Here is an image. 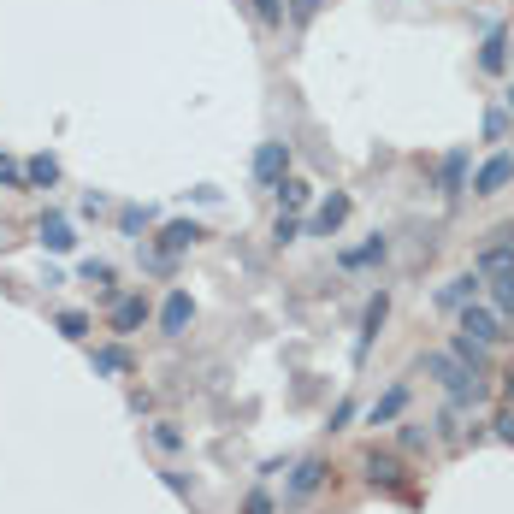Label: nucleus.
I'll return each instance as SVG.
<instances>
[{"label": "nucleus", "mask_w": 514, "mask_h": 514, "mask_svg": "<svg viewBox=\"0 0 514 514\" xmlns=\"http://www.w3.org/2000/svg\"><path fill=\"white\" fill-rule=\"evenodd\" d=\"M325 485V461L320 455H302V461H290V479H284V509H302V503H314Z\"/></svg>", "instance_id": "nucleus-1"}, {"label": "nucleus", "mask_w": 514, "mask_h": 514, "mask_svg": "<svg viewBox=\"0 0 514 514\" xmlns=\"http://www.w3.org/2000/svg\"><path fill=\"white\" fill-rule=\"evenodd\" d=\"M467 178H473V148H450L438 160V172H432V190L444 201H455V195H467Z\"/></svg>", "instance_id": "nucleus-2"}, {"label": "nucleus", "mask_w": 514, "mask_h": 514, "mask_svg": "<svg viewBox=\"0 0 514 514\" xmlns=\"http://www.w3.org/2000/svg\"><path fill=\"white\" fill-rule=\"evenodd\" d=\"M455 320H461V337H473V343H485V349L509 337V331H503V320H497L485 302H467V308H455Z\"/></svg>", "instance_id": "nucleus-3"}, {"label": "nucleus", "mask_w": 514, "mask_h": 514, "mask_svg": "<svg viewBox=\"0 0 514 514\" xmlns=\"http://www.w3.org/2000/svg\"><path fill=\"white\" fill-rule=\"evenodd\" d=\"M154 320V308H148V296L136 290V296H113V314H107V325H113V337L125 343V337H136L142 325Z\"/></svg>", "instance_id": "nucleus-4"}, {"label": "nucleus", "mask_w": 514, "mask_h": 514, "mask_svg": "<svg viewBox=\"0 0 514 514\" xmlns=\"http://www.w3.org/2000/svg\"><path fill=\"white\" fill-rule=\"evenodd\" d=\"M385 320H390V290H379V296H367V308H361V331H355V361H367V355H373V343H379Z\"/></svg>", "instance_id": "nucleus-5"}, {"label": "nucleus", "mask_w": 514, "mask_h": 514, "mask_svg": "<svg viewBox=\"0 0 514 514\" xmlns=\"http://www.w3.org/2000/svg\"><path fill=\"white\" fill-rule=\"evenodd\" d=\"M290 178V142H260L255 148V184L260 190H278Z\"/></svg>", "instance_id": "nucleus-6"}, {"label": "nucleus", "mask_w": 514, "mask_h": 514, "mask_svg": "<svg viewBox=\"0 0 514 514\" xmlns=\"http://www.w3.org/2000/svg\"><path fill=\"white\" fill-rule=\"evenodd\" d=\"M509 184H514V154H491V160L467 178V190L473 195H503Z\"/></svg>", "instance_id": "nucleus-7"}, {"label": "nucleus", "mask_w": 514, "mask_h": 514, "mask_svg": "<svg viewBox=\"0 0 514 514\" xmlns=\"http://www.w3.org/2000/svg\"><path fill=\"white\" fill-rule=\"evenodd\" d=\"M361 473H367V485H373V491H396L408 467H402V455H390V450H367V455H361Z\"/></svg>", "instance_id": "nucleus-8"}, {"label": "nucleus", "mask_w": 514, "mask_h": 514, "mask_svg": "<svg viewBox=\"0 0 514 514\" xmlns=\"http://www.w3.org/2000/svg\"><path fill=\"white\" fill-rule=\"evenodd\" d=\"M349 207H355L349 195H343V190H331V195L320 201V213H314V219H308L302 231H308V237H337V231H343V219H349Z\"/></svg>", "instance_id": "nucleus-9"}, {"label": "nucleus", "mask_w": 514, "mask_h": 514, "mask_svg": "<svg viewBox=\"0 0 514 514\" xmlns=\"http://www.w3.org/2000/svg\"><path fill=\"white\" fill-rule=\"evenodd\" d=\"M195 320V302H190V290H172L166 302H160V314H154V325H160V337H184Z\"/></svg>", "instance_id": "nucleus-10"}, {"label": "nucleus", "mask_w": 514, "mask_h": 514, "mask_svg": "<svg viewBox=\"0 0 514 514\" xmlns=\"http://www.w3.org/2000/svg\"><path fill=\"white\" fill-rule=\"evenodd\" d=\"M36 243H42L48 255H71V249H77V231H71L65 213H42V219H36Z\"/></svg>", "instance_id": "nucleus-11"}, {"label": "nucleus", "mask_w": 514, "mask_h": 514, "mask_svg": "<svg viewBox=\"0 0 514 514\" xmlns=\"http://www.w3.org/2000/svg\"><path fill=\"white\" fill-rule=\"evenodd\" d=\"M89 367H95V379H130L136 361H130L125 343H95V349H89Z\"/></svg>", "instance_id": "nucleus-12"}, {"label": "nucleus", "mask_w": 514, "mask_h": 514, "mask_svg": "<svg viewBox=\"0 0 514 514\" xmlns=\"http://www.w3.org/2000/svg\"><path fill=\"white\" fill-rule=\"evenodd\" d=\"M201 237H207V231H201L195 219H172V225H160V237H154V249H160V255H172V260H178L184 249H195Z\"/></svg>", "instance_id": "nucleus-13"}, {"label": "nucleus", "mask_w": 514, "mask_h": 514, "mask_svg": "<svg viewBox=\"0 0 514 514\" xmlns=\"http://www.w3.org/2000/svg\"><path fill=\"white\" fill-rule=\"evenodd\" d=\"M385 260H390V237H385V231H373L361 249H343L337 266H343V272H367V266H385Z\"/></svg>", "instance_id": "nucleus-14"}, {"label": "nucleus", "mask_w": 514, "mask_h": 514, "mask_svg": "<svg viewBox=\"0 0 514 514\" xmlns=\"http://www.w3.org/2000/svg\"><path fill=\"white\" fill-rule=\"evenodd\" d=\"M479 71L503 77L509 71V30L503 24H485V42H479Z\"/></svg>", "instance_id": "nucleus-15"}, {"label": "nucleus", "mask_w": 514, "mask_h": 514, "mask_svg": "<svg viewBox=\"0 0 514 514\" xmlns=\"http://www.w3.org/2000/svg\"><path fill=\"white\" fill-rule=\"evenodd\" d=\"M479 290H485V278H479V272H455L450 284L438 290V308H444V314H455V308L479 302Z\"/></svg>", "instance_id": "nucleus-16"}, {"label": "nucleus", "mask_w": 514, "mask_h": 514, "mask_svg": "<svg viewBox=\"0 0 514 514\" xmlns=\"http://www.w3.org/2000/svg\"><path fill=\"white\" fill-rule=\"evenodd\" d=\"M402 414H408V385H390L385 396L367 408V426H396Z\"/></svg>", "instance_id": "nucleus-17"}, {"label": "nucleus", "mask_w": 514, "mask_h": 514, "mask_svg": "<svg viewBox=\"0 0 514 514\" xmlns=\"http://www.w3.org/2000/svg\"><path fill=\"white\" fill-rule=\"evenodd\" d=\"M473 272H479V278H509V272H514V243H491V249H479Z\"/></svg>", "instance_id": "nucleus-18"}, {"label": "nucleus", "mask_w": 514, "mask_h": 514, "mask_svg": "<svg viewBox=\"0 0 514 514\" xmlns=\"http://www.w3.org/2000/svg\"><path fill=\"white\" fill-rule=\"evenodd\" d=\"M113 219H119V237H136V243H142V231H148V225H154L160 213H154L148 201H125V207H119Z\"/></svg>", "instance_id": "nucleus-19"}, {"label": "nucleus", "mask_w": 514, "mask_h": 514, "mask_svg": "<svg viewBox=\"0 0 514 514\" xmlns=\"http://www.w3.org/2000/svg\"><path fill=\"white\" fill-rule=\"evenodd\" d=\"M148 444H154V450H166V455H184V450H190V432H184L178 420H154V426H148Z\"/></svg>", "instance_id": "nucleus-20"}, {"label": "nucleus", "mask_w": 514, "mask_h": 514, "mask_svg": "<svg viewBox=\"0 0 514 514\" xmlns=\"http://www.w3.org/2000/svg\"><path fill=\"white\" fill-rule=\"evenodd\" d=\"M24 184H30V190H54V184H60V160H54V154H30V160H24Z\"/></svg>", "instance_id": "nucleus-21"}, {"label": "nucleus", "mask_w": 514, "mask_h": 514, "mask_svg": "<svg viewBox=\"0 0 514 514\" xmlns=\"http://www.w3.org/2000/svg\"><path fill=\"white\" fill-rule=\"evenodd\" d=\"M450 355L467 367V373H491V349H485V343H473V337H461V331H455Z\"/></svg>", "instance_id": "nucleus-22"}, {"label": "nucleus", "mask_w": 514, "mask_h": 514, "mask_svg": "<svg viewBox=\"0 0 514 514\" xmlns=\"http://www.w3.org/2000/svg\"><path fill=\"white\" fill-rule=\"evenodd\" d=\"M485 290H491V314H497L503 331H509V325H514V272H509V278H491Z\"/></svg>", "instance_id": "nucleus-23"}, {"label": "nucleus", "mask_w": 514, "mask_h": 514, "mask_svg": "<svg viewBox=\"0 0 514 514\" xmlns=\"http://www.w3.org/2000/svg\"><path fill=\"white\" fill-rule=\"evenodd\" d=\"M89 314H83V308H60V314H54V331H60L65 343H89Z\"/></svg>", "instance_id": "nucleus-24"}, {"label": "nucleus", "mask_w": 514, "mask_h": 514, "mask_svg": "<svg viewBox=\"0 0 514 514\" xmlns=\"http://www.w3.org/2000/svg\"><path fill=\"white\" fill-rule=\"evenodd\" d=\"M272 195H278V207H284V213H296V207H308V195H314V184L290 172V178H284V184H278Z\"/></svg>", "instance_id": "nucleus-25"}, {"label": "nucleus", "mask_w": 514, "mask_h": 514, "mask_svg": "<svg viewBox=\"0 0 514 514\" xmlns=\"http://www.w3.org/2000/svg\"><path fill=\"white\" fill-rule=\"evenodd\" d=\"M77 272H83V284H95V290H101V296H107V302H113V296H119V290H113V260H83V266H77Z\"/></svg>", "instance_id": "nucleus-26"}, {"label": "nucleus", "mask_w": 514, "mask_h": 514, "mask_svg": "<svg viewBox=\"0 0 514 514\" xmlns=\"http://www.w3.org/2000/svg\"><path fill=\"white\" fill-rule=\"evenodd\" d=\"M432 438H444V444H461V408H450V402H444V414L432 420Z\"/></svg>", "instance_id": "nucleus-27"}, {"label": "nucleus", "mask_w": 514, "mask_h": 514, "mask_svg": "<svg viewBox=\"0 0 514 514\" xmlns=\"http://www.w3.org/2000/svg\"><path fill=\"white\" fill-rule=\"evenodd\" d=\"M479 136H485V142H509V107H491L485 125H479Z\"/></svg>", "instance_id": "nucleus-28"}, {"label": "nucleus", "mask_w": 514, "mask_h": 514, "mask_svg": "<svg viewBox=\"0 0 514 514\" xmlns=\"http://www.w3.org/2000/svg\"><path fill=\"white\" fill-rule=\"evenodd\" d=\"M320 6H325V0H284V18L302 30V24H314V18H320Z\"/></svg>", "instance_id": "nucleus-29"}, {"label": "nucleus", "mask_w": 514, "mask_h": 514, "mask_svg": "<svg viewBox=\"0 0 514 514\" xmlns=\"http://www.w3.org/2000/svg\"><path fill=\"white\" fill-rule=\"evenodd\" d=\"M249 12H255L266 30H284V0H249Z\"/></svg>", "instance_id": "nucleus-30"}, {"label": "nucleus", "mask_w": 514, "mask_h": 514, "mask_svg": "<svg viewBox=\"0 0 514 514\" xmlns=\"http://www.w3.org/2000/svg\"><path fill=\"white\" fill-rule=\"evenodd\" d=\"M296 237H302V225H296V213H278V225H272V243H278V249H290Z\"/></svg>", "instance_id": "nucleus-31"}, {"label": "nucleus", "mask_w": 514, "mask_h": 514, "mask_svg": "<svg viewBox=\"0 0 514 514\" xmlns=\"http://www.w3.org/2000/svg\"><path fill=\"white\" fill-rule=\"evenodd\" d=\"M0 190H30V184H24V166H18L12 154H0Z\"/></svg>", "instance_id": "nucleus-32"}, {"label": "nucleus", "mask_w": 514, "mask_h": 514, "mask_svg": "<svg viewBox=\"0 0 514 514\" xmlns=\"http://www.w3.org/2000/svg\"><path fill=\"white\" fill-rule=\"evenodd\" d=\"M160 485H166V491H172V497H184V503H190V473H178V467H160Z\"/></svg>", "instance_id": "nucleus-33"}, {"label": "nucleus", "mask_w": 514, "mask_h": 514, "mask_svg": "<svg viewBox=\"0 0 514 514\" xmlns=\"http://www.w3.org/2000/svg\"><path fill=\"white\" fill-rule=\"evenodd\" d=\"M402 450H408V455L432 450V426H402Z\"/></svg>", "instance_id": "nucleus-34"}, {"label": "nucleus", "mask_w": 514, "mask_h": 514, "mask_svg": "<svg viewBox=\"0 0 514 514\" xmlns=\"http://www.w3.org/2000/svg\"><path fill=\"white\" fill-rule=\"evenodd\" d=\"M491 438H503V444H514V408H503V414L491 420Z\"/></svg>", "instance_id": "nucleus-35"}, {"label": "nucleus", "mask_w": 514, "mask_h": 514, "mask_svg": "<svg viewBox=\"0 0 514 514\" xmlns=\"http://www.w3.org/2000/svg\"><path fill=\"white\" fill-rule=\"evenodd\" d=\"M243 514H278V503H272L266 491H249V503H243Z\"/></svg>", "instance_id": "nucleus-36"}, {"label": "nucleus", "mask_w": 514, "mask_h": 514, "mask_svg": "<svg viewBox=\"0 0 514 514\" xmlns=\"http://www.w3.org/2000/svg\"><path fill=\"white\" fill-rule=\"evenodd\" d=\"M349 420H355V402H337V408H331V432H343Z\"/></svg>", "instance_id": "nucleus-37"}, {"label": "nucleus", "mask_w": 514, "mask_h": 514, "mask_svg": "<svg viewBox=\"0 0 514 514\" xmlns=\"http://www.w3.org/2000/svg\"><path fill=\"white\" fill-rule=\"evenodd\" d=\"M503 101H509V113H514V83H509V95H503Z\"/></svg>", "instance_id": "nucleus-38"}, {"label": "nucleus", "mask_w": 514, "mask_h": 514, "mask_svg": "<svg viewBox=\"0 0 514 514\" xmlns=\"http://www.w3.org/2000/svg\"><path fill=\"white\" fill-rule=\"evenodd\" d=\"M509 65H514V36H509Z\"/></svg>", "instance_id": "nucleus-39"}]
</instances>
